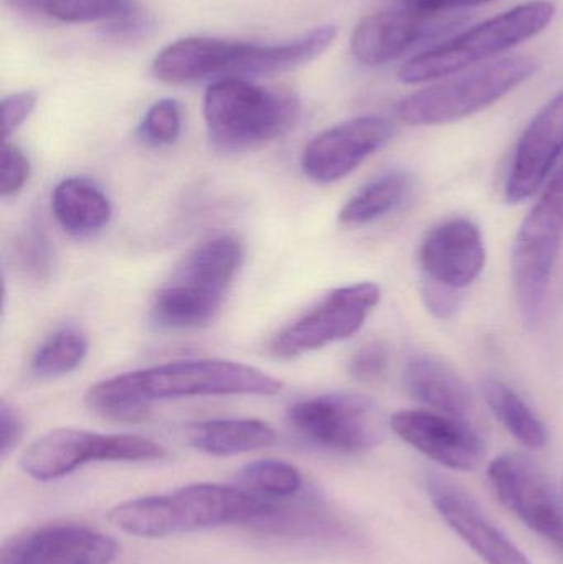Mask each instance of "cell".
I'll return each mask as SVG.
<instances>
[{
    "mask_svg": "<svg viewBox=\"0 0 563 564\" xmlns=\"http://www.w3.org/2000/svg\"><path fill=\"white\" fill-rule=\"evenodd\" d=\"M283 387V381L260 368L201 358L171 361L99 381L86 391L85 403L99 416L138 423L148 417L149 408L155 401L224 394L273 397Z\"/></svg>",
    "mask_w": 563,
    "mask_h": 564,
    "instance_id": "6da1fadb",
    "label": "cell"
},
{
    "mask_svg": "<svg viewBox=\"0 0 563 564\" xmlns=\"http://www.w3.org/2000/svg\"><path fill=\"white\" fill-rule=\"evenodd\" d=\"M336 36L334 25L317 26L290 42L273 45L188 36L162 48L152 62V73L167 85L280 75L314 62L336 42Z\"/></svg>",
    "mask_w": 563,
    "mask_h": 564,
    "instance_id": "7a4b0ae2",
    "label": "cell"
},
{
    "mask_svg": "<svg viewBox=\"0 0 563 564\" xmlns=\"http://www.w3.org/2000/svg\"><path fill=\"white\" fill-rule=\"evenodd\" d=\"M280 500L263 499L238 486L192 484L162 496L139 497L108 513L121 532L141 539H165L225 525H257Z\"/></svg>",
    "mask_w": 563,
    "mask_h": 564,
    "instance_id": "3957f363",
    "label": "cell"
},
{
    "mask_svg": "<svg viewBox=\"0 0 563 564\" xmlns=\"http://www.w3.org/2000/svg\"><path fill=\"white\" fill-rule=\"evenodd\" d=\"M300 99L290 89L267 88L248 79H218L204 96L208 138L217 151H251L290 131Z\"/></svg>",
    "mask_w": 563,
    "mask_h": 564,
    "instance_id": "277c9868",
    "label": "cell"
},
{
    "mask_svg": "<svg viewBox=\"0 0 563 564\" xmlns=\"http://www.w3.org/2000/svg\"><path fill=\"white\" fill-rule=\"evenodd\" d=\"M555 12L551 0L521 3L407 59L399 78L407 85H416L465 72L539 35L551 25Z\"/></svg>",
    "mask_w": 563,
    "mask_h": 564,
    "instance_id": "5b68a950",
    "label": "cell"
},
{
    "mask_svg": "<svg viewBox=\"0 0 563 564\" xmlns=\"http://www.w3.org/2000/svg\"><path fill=\"white\" fill-rule=\"evenodd\" d=\"M534 58L512 55L478 65L420 89L397 106V115L409 126H440L469 118L505 98L534 75Z\"/></svg>",
    "mask_w": 563,
    "mask_h": 564,
    "instance_id": "8992f818",
    "label": "cell"
},
{
    "mask_svg": "<svg viewBox=\"0 0 563 564\" xmlns=\"http://www.w3.org/2000/svg\"><path fill=\"white\" fill-rule=\"evenodd\" d=\"M563 234V167L549 182L519 228L512 247V282L522 318L535 327L544 314Z\"/></svg>",
    "mask_w": 563,
    "mask_h": 564,
    "instance_id": "52a82bcc",
    "label": "cell"
},
{
    "mask_svg": "<svg viewBox=\"0 0 563 564\" xmlns=\"http://www.w3.org/2000/svg\"><path fill=\"white\" fill-rule=\"evenodd\" d=\"M165 456L161 444L145 437L58 427L26 447L20 467L32 479L52 482L88 463H144Z\"/></svg>",
    "mask_w": 563,
    "mask_h": 564,
    "instance_id": "ba28073f",
    "label": "cell"
},
{
    "mask_svg": "<svg viewBox=\"0 0 563 564\" xmlns=\"http://www.w3.org/2000/svg\"><path fill=\"white\" fill-rule=\"evenodd\" d=\"M288 421L303 440L337 454H364L386 437L387 421L376 401L359 393H331L297 401Z\"/></svg>",
    "mask_w": 563,
    "mask_h": 564,
    "instance_id": "9c48e42d",
    "label": "cell"
},
{
    "mask_svg": "<svg viewBox=\"0 0 563 564\" xmlns=\"http://www.w3.org/2000/svg\"><path fill=\"white\" fill-rule=\"evenodd\" d=\"M465 22V10H430L409 0H393L360 20L350 36V52L362 65H387L422 43L443 39Z\"/></svg>",
    "mask_w": 563,
    "mask_h": 564,
    "instance_id": "30bf717a",
    "label": "cell"
},
{
    "mask_svg": "<svg viewBox=\"0 0 563 564\" xmlns=\"http://www.w3.org/2000/svg\"><path fill=\"white\" fill-rule=\"evenodd\" d=\"M382 297L373 282L344 285L288 325L271 341L274 357L293 358L353 337Z\"/></svg>",
    "mask_w": 563,
    "mask_h": 564,
    "instance_id": "8fae6325",
    "label": "cell"
},
{
    "mask_svg": "<svg viewBox=\"0 0 563 564\" xmlns=\"http://www.w3.org/2000/svg\"><path fill=\"white\" fill-rule=\"evenodd\" d=\"M502 506L532 532L563 550V509L548 473L528 454L506 453L488 467Z\"/></svg>",
    "mask_w": 563,
    "mask_h": 564,
    "instance_id": "7c38bea8",
    "label": "cell"
},
{
    "mask_svg": "<svg viewBox=\"0 0 563 564\" xmlns=\"http://www.w3.org/2000/svg\"><path fill=\"white\" fill-rule=\"evenodd\" d=\"M119 546L112 536L78 522H50L3 542L0 564H111Z\"/></svg>",
    "mask_w": 563,
    "mask_h": 564,
    "instance_id": "4fadbf2b",
    "label": "cell"
},
{
    "mask_svg": "<svg viewBox=\"0 0 563 564\" xmlns=\"http://www.w3.org/2000/svg\"><path fill=\"white\" fill-rule=\"evenodd\" d=\"M396 131V124L383 116H360L340 122L306 145L301 159L303 172L317 184L340 181L389 144Z\"/></svg>",
    "mask_w": 563,
    "mask_h": 564,
    "instance_id": "5bb4252c",
    "label": "cell"
},
{
    "mask_svg": "<svg viewBox=\"0 0 563 564\" xmlns=\"http://www.w3.org/2000/svg\"><path fill=\"white\" fill-rule=\"evenodd\" d=\"M433 507L450 529L486 564H532L522 550L492 522L478 500L459 484L439 473L426 476Z\"/></svg>",
    "mask_w": 563,
    "mask_h": 564,
    "instance_id": "9a60e30c",
    "label": "cell"
},
{
    "mask_svg": "<svg viewBox=\"0 0 563 564\" xmlns=\"http://www.w3.org/2000/svg\"><path fill=\"white\" fill-rule=\"evenodd\" d=\"M389 424L400 440L448 469L469 473L485 459V441L463 417L439 411L403 410L392 414Z\"/></svg>",
    "mask_w": 563,
    "mask_h": 564,
    "instance_id": "2e32d148",
    "label": "cell"
},
{
    "mask_svg": "<svg viewBox=\"0 0 563 564\" xmlns=\"http://www.w3.org/2000/svg\"><path fill=\"white\" fill-rule=\"evenodd\" d=\"M562 154L563 91L554 96L522 132L506 184V202L518 205L534 197Z\"/></svg>",
    "mask_w": 563,
    "mask_h": 564,
    "instance_id": "e0dca14e",
    "label": "cell"
},
{
    "mask_svg": "<svg viewBox=\"0 0 563 564\" xmlns=\"http://www.w3.org/2000/svg\"><path fill=\"white\" fill-rule=\"evenodd\" d=\"M423 278L446 288H468L486 267V248L475 221L456 217L433 227L419 251Z\"/></svg>",
    "mask_w": 563,
    "mask_h": 564,
    "instance_id": "ac0fdd59",
    "label": "cell"
},
{
    "mask_svg": "<svg viewBox=\"0 0 563 564\" xmlns=\"http://www.w3.org/2000/svg\"><path fill=\"white\" fill-rule=\"evenodd\" d=\"M243 263V247L231 235L208 238L178 264L169 285L212 304H224L228 288Z\"/></svg>",
    "mask_w": 563,
    "mask_h": 564,
    "instance_id": "d6986e66",
    "label": "cell"
},
{
    "mask_svg": "<svg viewBox=\"0 0 563 564\" xmlns=\"http://www.w3.org/2000/svg\"><path fill=\"white\" fill-rule=\"evenodd\" d=\"M403 383L413 400L432 411L468 420L473 397L468 384L446 361L419 355L407 364Z\"/></svg>",
    "mask_w": 563,
    "mask_h": 564,
    "instance_id": "ffe728a7",
    "label": "cell"
},
{
    "mask_svg": "<svg viewBox=\"0 0 563 564\" xmlns=\"http://www.w3.org/2000/svg\"><path fill=\"white\" fill-rule=\"evenodd\" d=\"M52 210L59 227L75 238H88L108 227L112 207L105 192L85 177H69L56 185Z\"/></svg>",
    "mask_w": 563,
    "mask_h": 564,
    "instance_id": "44dd1931",
    "label": "cell"
},
{
    "mask_svg": "<svg viewBox=\"0 0 563 564\" xmlns=\"http://www.w3.org/2000/svg\"><path fill=\"white\" fill-rule=\"evenodd\" d=\"M188 444L215 457L237 456L271 446L277 440L273 427L251 417H221L192 424Z\"/></svg>",
    "mask_w": 563,
    "mask_h": 564,
    "instance_id": "7402d4cb",
    "label": "cell"
},
{
    "mask_svg": "<svg viewBox=\"0 0 563 564\" xmlns=\"http://www.w3.org/2000/svg\"><path fill=\"white\" fill-rule=\"evenodd\" d=\"M412 175L403 171L387 172L367 182L339 214V221L347 227L372 224L392 214L405 202L412 191Z\"/></svg>",
    "mask_w": 563,
    "mask_h": 564,
    "instance_id": "603a6c76",
    "label": "cell"
},
{
    "mask_svg": "<svg viewBox=\"0 0 563 564\" xmlns=\"http://www.w3.org/2000/svg\"><path fill=\"white\" fill-rule=\"evenodd\" d=\"M483 394L495 416L519 443L535 451L548 446V426L512 388L496 378H486Z\"/></svg>",
    "mask_w": 563,
    "mask_h": 564,
    "instance_id": "cb8c5ba5",
    "label": "cell"
},
{
    "mask_svg": "<svg viewBox=\"0 0 563 564\" xmlns=\"http://www.w3.org/2000/svg\"><path fill=\"white\" fill-rule=\"evenodd\" d=\"M235 486L263 499L286 500L303 489L304 479L293 464L263 459L245 466L237 474Z\"/></svg>",
    "mask_w": 563,
    "mask_h": 564,
    "instance_id": "d4e9b609",
    "label": "cell"
},
{
    "mask_svg": "<svg viewBox=\"0 0 563 564\" xmlns=\"http://www.w3.org/2000/svg\"><path fill=\"white\" fill-rule=\"evenodd\" d=\"M88 354V338L76 328H62L46 338L32 358L33 373L40 378L63 377L72 373Z\"/></svg>",
    "mask_w": 563,
    "mask_h": 564,
    "instance_id": "484cf974",
    "label": "cell"
},
{
    "mask_svg": "<svg viewBox=\"0 0 563 564\" xmlns=\"http://www.w3.org/2000/svg\"><path fill=\"white\" fill-rule=\"evenodd\" d=\"M45 15L65 23L106 22L126 19L138 10L132 0H30Z\"/></svg>",
    "mask_w": 563,
    "mask_h": 564,
    "instance_id": "4316f807",
    "label": "cell"
},
{
    "mask_svg": "<svg viewBox=\"0 0 563 564\" xmlns=\"http://www.w3.org/2000/svg\"><path fill=\"white\" fill-rule=\"evenodd\" d=\"M182 108L175 99L154 102L142 118L138 135L149 148H169L181 138Z\"/></svg>",
    "mask_w": 563,
    "mask_h": 564,
    "instance_id": "83f0119b",
    "label": "cell"
},
{
    "mask_svg": "<svg viewBox=\"0 0 563 564\" xmlns=\"http://www.w3.org/2000/svg\"><path fill=\"white\" fill-rule=\"evenodd\" d=\"M390 367V351L383 341H367L350 357L347 371L360 383H377Z\"/></svg>",
    "mask_w": 563,
    "mask_h": 564,
    "instance_id": "f1b7e54d",
    "label": "cell"
},
{
    "mask_svg": "<svg viewBox=\"0 0 563 564\" xmlns=\"http://www.w3.org/2000/svg\"><path fill=\"white\" fill-rule=\"evenodd\" d=\"M50 257L48 241L39 228H30L17 245V263L33 280H43L50 273Z\"/></svg>",
    "mask_w": 563,
    "mask_h": 564,
    "instance_id": "f546056e",
    "label": "cell"
},
{
    "mask_svg": "<svg viewBox=\"0 0 563 564\" xmlns=\"http://www.w3.org/2000/svg\"><path fill=\"white\" fill-rule=\"evenodd\" d=\"M30 177V161L25 152L15 144L6 142L2 151V177H0V194L12 197L19 194Z\"/></svg>",
    "mask_w": 563,
    "mask_h": 564,
    "instance_id": "4dcf8cb0",
    "label": "cell"
},
{
    "mask_svg": "<svg viewBox=\"0 0 563 564\" xmlns=\"http://www.w3.org/2000/svg\"><path fill=\"white\" fill-rule=\"evenodd\" d=\"M420 294H422L423 304L429 308L430 314L440 321H450L462 307V295L456 289L446 288V285L426 280V278H423L422 284H420Z\"/></svg>",
    "mask_w": 563,
    "mask_h": 564,
    "instance_id": "1f68e13d",
    "label": "cell"
},
{
    "mask_svg": "<svg viewBox=\"0 0 563 564\" xmlns=\"http://www.w3.org/2000/svg\"><path fill=\"white\" fill-rule=\"evenodd\" d=\"M36 106V95L33 91L13 93L2 99L3 135L9 139L26 119Z\"/></svg>",
    "mask_w": 563,
    "mask_h": 564,
    "instance_id": "d6a6232c",
    "label": "cell"
},
{
    "mask_svg": "<svg viewBox=\"0 0 563 564\" xmlns=\"http://www.w3.org/2000/svg\"><path fill=\"white\" fill-rule=\"evenodd\" d=\"M22 421L17 411L7 401L0 404V454L9 456L10 451L15 449L22 437Z\"/></svg>",
    "mask_w": 563,
    "mask_h": 564,
    "instance_id": "836d02e7",
    "label": "cell"
},
{
    "mask_svg": "<svg viewBox=\"0 0 563 564\" xmlns=\"http://www.w3.org/2000/svg\"><path fill=\"white\" fill-rule=\"evenodd\" d=\"M415 6L423 7L430 10H448V12H456V10L469 9V7L483 6V3L492 2V0H409Z\"/></svg>",
    "mask_w": 563,
    "mask_h": 564,
    "instance_id": "e575fe53",
    "label": "cell"
}]
</instances>
